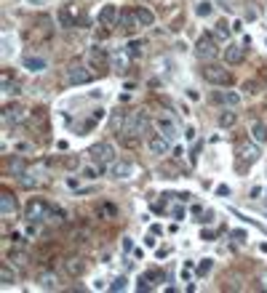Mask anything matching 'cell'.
<instances>
[{
    "label": "cell",
    "instance_id": "6da1fadb",
    "mask_svg": "<svg viewBox=\"0 0 267 293\" xmlns=\"http://www.w3.org/2000/svg\"><path fill=\"white\" fill-rule=\"evenodd\" d=\"M150 131V117L145 109H134V112H126V126H123V136H131V139H139V136H147Z\"/></svg>",
    "mask_w": 267,
    "mask_h": 293
},
{
    "label": "cell",
    "instance_id": "7a4b0ae2",
    "mask_svg": "<svg viewBox=\"0 0 267 293\" xmlns=\"http://www.w3.org/2000/svg\"><path fill=\"white\" fill-rule=\"evenodd\" d=\"M259 158H262V152H259V147L254 144V141L240 144L238 152H235V171H238V173H246L251 165H257Z\"/></svg>",
    "mask_w": 267,
    "mask_h": 293
},
{
    "label": "cell",
    "instance_id": "3957f363",
    "mask_svg": "<svg viewBox=\"0 0 267 293\" xmlns=\"http://www.w3.org/2000/svg\"><path fill=\"white\" fill-rule=\"evenodd\" d=\"M203 77L211 83V86H217V88H230L232 86L230 69L219 67V64H206V67H203Z\"/></svg>",
    "mask_w": 267,
    "mask_h": 293
},
{
    "label": "cell",
    "instance_id": "277c9868",
    "mask_svg": "<svg viewBox=\"0 0 267 293\" xmlns=\"http://www.w3.org/2000/svg\"><path fill=\"white\" fill-rule=\"evenodd\" d=\"M24 219H27L30 224H40V221L51 219L48 203H45V200H40V197H32L30 203H27V208H24Z\"/></svg>",
    "mask_w": 267,
    "mask_h": 293
},
{
    "label": "cell",
    "instance_id": "5b68a950",
    "mask_svg": "<svg viewBox=\"0 0 267 293\" xmlns=\"http://www.w3.org/2000/svg\"><path fill=\"white\" fill-rule=\"evenodd\" d=\"M88 158L96 163V165H113L115 160V144H110V141H99V144H94L88 149Z\"/></svg>",
    "mask_w": 267,
    "mask_h": 293
},
{
    "label": "cell",
    "instance_id": "8992f818",
    "mask_svg": "<svg viewBox=\"0 0 267 293\" xmlns=\"http://www.w3.org/2000/svg\"><path fill=\"white\" fill-rule=\"evenodd\" d=\"M88 69H91L88 64H83V62H73V64L67 67V83H70V86H86L91 77H94V75L88 72Z\"/></svg>",
    "mask_w": 267,
    "mask_h": 293
},
{
    "label": "cell",
    "instance_id": "52a82bcc",
    "mask_svg": "<svg viewBox=\"0 0 267 293\" xmlns=\"http://www.w3.org/2000/svg\"><path fill=\"white\" fill-rule=\"evenodd\" d=\"M219 48H217V37L214 35H203L198 43H195V56L203 59V62H208V59H217Z\"/></svg>",
    "mask_w": 267,
    "mask_h": 293
},
{
    "label": "cell",
    "instance_id": "ba28073f",
    "mask_svg": "<svg viewBox=\"0 0 267 293\" xmlns=\"http://www.w3.org/2000/svg\"><path fill=\"white\" fill-rule=\"evenodd\" d=\"M62 269H64V275H67V277H80L83 272H86V259L70 256V259H64V261H62Z\"/></svg>",
    "mask_w": 267,
    "mask_h": 293
},
{
    "label": "cell",
    "instance_id": "9c48e42d",
    "mask_svg": "<svg viewBox=\"0 0 267 293\" xmlns=\"http://www.w3.org/2000/svg\"><path fill=\"white\" fill-rule=\"evenodd\" d=\"M118 22H120L118 5H104V8L99 11V24L102 27H118Z\"/></svg>",
    "mask_w": 267,
    "mask_h": 293
},
{
    "label": "cell",
    "instance_id": "30bf717a",
    "mask_svg": "<svg viewBox=\"0 0 267 293\" xmlns=\"http://www.w3.org/2000/svg\"><path fill=\"white\" fill-rule=\"evenodd\" d=\"M107 62H110V56L104 54L102 48H91V51H88V67H91V69L104 72V69H107Z\"/></svg>",
    "mask_w": 267,
    "mask_h": 293
},
{
    "label": "cell",
    "instance_id": "8fae6325",
    "mask_svg": "<svg viewBox=\"0 0 267 293\" xmlns=\"http://www.w3.org/2000/svg\"><path fill=\"white\" fill-rule=\"evenodd\" d=\"M147 147H150V155H166L168 149H171V141H168L163 133H155V136H150Z\"/></svg>",
    "mask_w": 267,
    "mask_h": 293
},
{
    "label": "cell",
    "instance_id": "7c38bea8",
    "mask_svg": "<svg viewBox=\"0 0 267 293\" xmlns=\"http://www.w3.org/2000/svg\"><path fill=\"white\" fill-rule=\"evenodd\" d=\"M131 173H134L131 160H115L113 165H110V176H113V179H128Z\"/></svg>",
    "mask_w": 267,
    "mask_h": 293
},
{
    "label": "cell",
    "instance_id": "4fadbf2b",
    "mask_svg": "<svg viewBox=\"0 0 267 293\" xmlns=\"http://www.w3.org/2000/svg\"><path fill=\"white\" fill-rule=\"evenodd\" d=\"M118 27H123L126 32H136V30H139L142 24H139V16H136V11H120Z\"/></svg>",
    "mask_w": 267,
    "mask_h": 293
},
{
    "label": "cell",
    "instance_id": "5bb4252c",
    "mask_svg": "<svg viewBox=\"0 0 267 293\" xmlns=\"http://www.w3.org/2000/svg\"><path fill=\"white\" fill-rule=\"evenodd\" d=\"M155 126H158V131L163 133L168 141H174V139H177V136H179V128H177V123H174L171 117H160V120L155 123Z\"/></svg>",
    "mask_w": 267,
    "mask_h": 293
},
{
    "label": "cell",
    "instance_id": "9a60e30c",
    "mask_svg": "<svg viewBox=\"0 0 267 293\" xmlns=\"http://www.w3.org/2000/svg\"><path fill=\"white\" fill-rule=\"evenodd\" d=\"M16 211V197L8 190H0V213L3 216H11Z\"/></svg>",
    "mask_w": 267,
    "mask_h": 293
},
{
    "label": "cell",
    "instance_id": "2e32d148",
    "mask_svg": "<svg viewBox=\"0 0 267 293\" xmlns=\"http://www.w3.org/2000/svg\"><path fill=\"white\" fill-rule=\"evenodd\" d=\"M38 288L56 291L59 288V275H54V272H40V277H38Z\"/></svg>",
    "mask_w": 267,
    "mask_h": 293
},
{
    "label": "cell",
    "instance_id": "e0dca14e",
    "mask_svg": "<svg viewBox=\"0 0 267 293\" xmlns=\"http://www.w3.org/2000/svg\"><path fill=\"white\" fill-rule=\"evenodd\" d=\"M214 101L217 104H225V107H238L240 104V96L235 91H219V94H214Z\"/></svg>",
    "mask_w": 267,
    "mask_h": 293
},
{
    "label": "cell",
    "instance_id": "ac0fdd59",
    "mask_svg": "<svg viewBox=\"0 0 267 293\" xmlns=\"http://www.w3.org/2000/svg\"><path fill=\"white\" fill-rule=\"evenodd\" d=\"M128 59H131V54H128L126 48L110 56V62H113V69H115V72H126V69H128Z\"/></svg>",
    "mask_w": 267,
    "mask_h": 293
},
{
    "label": "cell",
    "instance_id": "d6986e66",
    "mask_svg": "<svg viewBox=\"0 0 267 293\" xmlns=\"http://www.w3.org/2000/svg\"><path fill=\"white\" fill-rule=\"evenodd\" d=\"M22 67L30 69V72H43L48 64H45L43 56H24V59H22Z\"/></svg>",
    "mask_w": 267,
    "mask_h": 293
},
{
    "label": "cell",
    "instance_id": "ffe728a7",
    "mask_svg": "<svg viewBox=\"0 0 267 293\" xmlns=\"http://www.w3.org/2000/svg\"><path fill=\"white\" fill-rule=\"evenodd\" d=\"M56 19H59L62 27H75V24H77V19H75V8H73V5H64V8H59Z\"/></svg>",
    "mask_w": 267,
    "mask_h": 293
},
{
    "label": "cell",
    "instance_id": "44dd1931",
    "mask_svg": "<svg viewBox=\"0 0 267 293\" xmlns=\"http://www.w3.org/2000/svg\"><path fill=\"white\" fill-rule=\"evenodd\" d=\"M222 56H225L227 64H240V62H243V56H246V51L240 48V45H227Z\"/></svg>",
    "mask_w": 267,
    "mask_h": 293
},
{
    "label": "cell",
    "instance_id": "7402d4cb",
    "mask_svg": "<svg viewBox=\"0 0 267 293\" xmlns=\"http://www.w3.org/2000/svg\"><path fill=\"white\" fill-rule=\"evenodd\" d=\"M24 117V107L22 104H8V107L3 109V120L5 123H19Z\"/></svg>",
    "mask_w": 267,
    "mask_h": 293
},
{
    "label": "cell",
    "instance_id": "603a6c76",
    "mask_svg": "<svg viewBox=\"0 0 267 293\" xmlns=\"http://www.w3.org/2000/svg\"><path fill=\"white\" fill-rule=\"evenodd\" d=\"M217 123H219V128H235V123H238L235 107H230V109H225V112H219Z\"/></svg>",
    "mask_w": 267,
    "mask_h": 293
},
{
    "label": "cell",
    "instance_id": "cb8c5ba5",
    "mask_svg": "<svg viewBox=\"0 0 267 293\" xmlns=\"http://www.w3.org/2000/svg\"><path fill=\"white\" fill-rule=\"evenodd\" d=\"M136 11V16H139V24L142 27H153L155 24V14L150 8H145V5H139V8H134Z\"/></svg>",
    "mask_w": 267,
    "mask_h": 293
},
{
    "label": "cell",
    "instance_id": "d4e9b609",
    "mask_svg": "<svg viewBox=\"0 0 267 293\" xmlns=\"http://www.w3.org/2000/svg\"><path fill=\"white\" fill-rule=\"evenodd\" d=\"M214 37H217V40H227V37H230V24H227L225 19L214 22Z\"/></svg>",
    "mask_w": 267,
    "mask_h": 293
},
{
    "label": "cell",
    "instance_id": "484cf974",
    "mask_svg": "<svg viewBox=\"0 0 267 293\" xmlns=\"http://www.w3.org/2000/svg\"><path fill=\"white\" fill-rule=\"evenodd\" d=\"M8 173L16 176V179L24 173V160L19 158V155H11V158H8Z\"/></svg>",
    "mask_w": 267,
    "mask_h": 293
},
{
    "label": "cell",
    "instance_id": "4316f807",
    "mask_svg": "<svg viewBox=\"0 0 267 293\" xmlns=\"http://www.w3.org/2000/svg\"><path fill=\"white\" fill-rule=\"evenodd\" d=\"M123 126H126V112H113V117H110V131L123 133Z\"/></svg>",
    "mask_w": 267,
    "mask_h": 293
},
{
    "label": "cell",
    "instance_id": "83f0119b",
    "mask_svg": "<svg viewBox=\"0 0 267 293\" xmlns=\"http://www.w3.org/2000/svg\"><path fill=\"white\" fill-rule=\"evenodd\" d=\"M251 139L259 141V144L267 141V126H265V123H254V126H251Z\"/></svg>",
    "mask_w": 267,
    "mask_h": 293
},
{
    "label": "cell",
    "instance_id": "f1b7e54d",
    "mask_svg": "<svg viewBox=\"0 0 267 293\" xmlns=\"http://www.w3.org/2000/svg\"><path fill=\"white\" fill-rule=\"evenodd\" d=\"M14 283V269H11V264H3L0 266V285H11Z\"/></svg>",
    "mask_w": 267,
    "mask_h": 293
},
{
    "label": "cell",
    "instance_id": "f546056e",
    "mask_svg": "<svg viewBox=\"0 0 267 293\" xmlns=\"http://www.w3.org/2000/svg\"><path fill=\"white\" fill-rule=\"evenodd\" d=\"M99 216H104V219H115V216H118V208H115L113 203H102V205H99Z\"/></svg>",
    "mask_w": 267,
    "mask_h": 293
},
{
    "label": "cell",
    "instance_id": "4dcf8cb0",
    "mask_svg": "<svg viewBox=\"0 0 267 293\" xmlns=\"http://www.w3.org/2000/svg\"><path fill=\"white\" fill-rule=\"evenodd\" d=\"M211 266H214V261H211V259H203V261L198 264V275H200V277H206L208 272H211Z\"/></svg>",
    "mask_w": 267,
    "mask_h": 293
},
{
    "label": "cell",
    "instance_id": "1f68e13d",
    "mask_svg": "<svg viewBox=\"0 0 267 293\" xmlns=\"http://www.w3.org/2000/svg\"><path fill=\"white\" fill-rule=\"evenodd\" d=\"M142 48H145V45H142L139 40H136V43H128V45H126V51H128L131 56H139V54H142Z\"/></svg>",
    "mask_w": 267,
    "mask_h": 293
},
{
    "label": "cell",
    "instance_id": "d6a6232c",
    "mask_svg": "<svg viewBox=\"0 0 267 293\" xmlns=\"http://www.w3.org/2000/svg\"><path fill=\"white\" fill-rule=\"evenodd\" d=\"M110 288H113V291H126L128 288V280L126 277H115V283L110 285Z\"/></svg>",
    "mask_w": 267,
    "mask_h": 293
},
{
    "label": "cell",
    "instance_id": "836d02e7",
    "mask_svg": "<svg viewBox=\"0 0 267 293\" xmlns=\"http://www.w3.org/2000/svg\"><path fill=\"white\" fill-rule=\"evenodd\" d=\"M83 179H99V168H94V165L83 168Z\"/></svg>",
    "mask_w": 267,
    "mask_h": 293
},
{
    "label": "cell",
    "instance_id": "e575fe53",
    "mask_svg": "<svg viewBox=\"0 0 267 293\" xmlns=\"http://www.w3.org/2000/svg\"><path fill=\"white\" fill-rule=\"evenodd\" d=\"M195 14H198V16H208V14H211V3H198Z\"/></svg>",
    "mask_w": 267,
    "mask_h": 293
},
{
    "label": "cell",
    "instance_id": "d590c367",
    "mask_svg": "<svg viewBox=\"0 0 267 293\" xmlns=\"http://www.w3.org/2000/svg\"><path fill=\"white\" fill-rule=\"evenodd\" d=\"M232 240H235L238 245H243L246 243V232L243 229H235V232H232Z\"/></svg>",
    "mask_w": 267,
    "mask_h": 293
},
{
    "label": "cell",
    "instance_id": "8d00e7d4",
    "mask_svg": "<svg viewBox=\"0 0 267 293\" xmlns=\"http://www.w3.org/2000/svg\"><path fill=\"white\" fill-rule=\"evenodd\" d=\"M123 251H126V253H131V251H134V240H131V237L123 240Z\"/></svg>",
    "mask_w": 267,
    "mask_h": 293
},
{
    "label": "cell",
    "instance_id": "74e56055",
    "mask_svg": "<svg viewBox=\"0 0 267 293\" xmlns=\"http://www.w3.org/2000/svg\"><path fill=\"white\" fill-rule=\"evenodd\" d=\"M198 221H200V224H208V221H214V213H211V211H206V213H203V219H198Z\"/></svg>",
    "mask_w": 267,
    "mask_h": 293
},
{
    "label": "cell",
    "instance_id": "f35d334b",
    "mask_svg": "<svg viewBox=\"0 0 267 293\" xmlns=\"http://www.w3.org/2000/svg\"><path fill=\"white\" fill-rule=\"evenodd\" d=\"M153 234H155V232H153ZM153 234H147V240H145L147 248H155V237H153Z\"/></svg>",
    "mask_w": 267,
    "mask_h": 293
},
{
    "label": "cell",
    "instance_id": "ab89813d",
    "mask_svg": "<svg viewBox=\"0 0 267 293\" xmlns=\"http://www.w3.org/2000/svg\"><path fill=\"white\" fill-rule=\"evenodd\" d=\"M259 280H262V288L267 291V272H262V277H259Z\"/></svg>",
    "mask_w": 267,
    "mask_h": 293
}]
</instances>
